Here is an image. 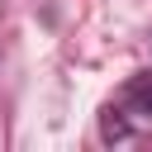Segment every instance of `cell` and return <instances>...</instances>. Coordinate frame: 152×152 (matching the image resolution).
<instances>
[{
    "instance_id": "obj_1",
    "label": "cell",
    "mask_w": 152,
    "mask_h": 152,
    "mask_svg": "<svg viewBox=\"0 0 152 152\" xmlns=\"http://www.w3.org/2000/svg\"><path fill=\"white\" fill-rule=\"evenodd\" d=\"M138 114H152V76H138L133 86H128V95H124Z\"/></svg>"
}]
</instances>
